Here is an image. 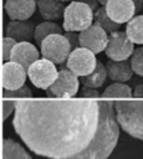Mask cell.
<instances>
[{
  "mask_svg": "<svg viewBox=\"0 0 143 159\" xmlns=\"http://www.w3.org/2000/svg\"><path fill=\"white\" fill-rule=\"evenodd\" d=\"M41 55L44 58L52 61L56 65H61L67 61L72 47L65 34H52L47 36L40 45Z\"/></svg>",
  "mask_w": 143,
  "mask_h": 159,
  "instance_id": "cell-5",
  "label": "cell"
},
{
  "mask_svg": "<svg viewBox=\"0 0 143 159\" xmlns=\"http://www.w3.org/2000/svg\"><path fill=\"white\" fill-rule=\"evenodd\" d=\"M99 116L97 129L88 143V145L78 154L67 159H107L119 137V123L116 117L114 102L112 101H98Z\"/></svg>",
  "mask_w": 143,
  "mask_h": 159,
  "instance_id": "cell-2",
  "label": "cell"
},
{
  "mask_svg": "<svg viewBox=\"0 0 143 159\" xmlns=\"http://www.w3.org/2000/svg\"><path fill=\"white\" fill-rule=\"evenodd\" d=\"M98 1H99V4H101V5H106V2H107L108 0H98Z\"/></svg>",
  "mask_w": 143,
  "mask_h": 159,
  "instance_id": "cell-33",
  "label": "cell"
},
{
  "mask_svg": "<svg viewBox=\"0 0 143 159\" xmlns=\"http://www.w3.org/2000/svg\"><path fill=\"white\" fill-rule=\"evenodd\" d=\"M65 36L70 41L72 50L81 46V43H80V32H77V31H66L65 32Z\"/></svg>",
  "mask_w": 143,
  "mask_h": 159,
  "instance_id": "cell-29",
  "label": "cell"
},
{
  "mask_svg": "<svg viewBox=\"0 0 143 159\" xmlns=\"http://www.w3.org/2000/svg\"><path fill=\"white\" fill-rule=\"evenodd\" d=\"M36 26L27 20H12L5 27V36L15 39L17 42L30 41L35 37Z\"/></svg>",
  "mask_w": 143,
  "mask_h": 159,
  "instance_id": "cell-14",
  "label": "cell"
},
{
  "mask_svg": "<svg viewBox=\"0 0 143 159\" xmlns=\"http://www.w3.org/2000/svg\"><path fill=\"white\" fill-rule=\"evenodd\" d=\"M55 65L56 63L44 57L36 60L27 68V76L31 83L37 88L47 89L58 76V71Z\"/></svg>",
  "mask_w": 143,
  "mask_h": 159,
  "instance_id": "cell-6",
  "label": "cell"
},
{
  "mask_svg": "<svg viewBox=\"0 0 143 159\" xmlns=\"http://www.w3.org/2000/svg\"><path fill=\"white\" fill-rule=\"evenodd\" d=\"M80 97L81 98H92V99H99L101 94L97 91V88H92V87H87L83 86L80 91Z\"/></svg>",
  "mask_w": 143,
  "mask_h": 159,
  "instance_id": "cell-28",
  "label": "cell"
},
{
  "mask_svg": "<svg viewBox=\"0 0 143 159\" xmlns=\"http://www.w3.org/2000/svg\"><path fill=\"white\" fill-rule=\"evenodd\" d=\"M39 57H40V53L36 46H34L30 41H22L15 45L11 52L10 61L17 62L27 70L36 60H39Z\"/></svg>",
  "mask_w": 143,
  "mask_h": 159,
  "instance_id": "cell-15",
  "label": "cell"
},
{
  "mask_svg": "<svg viewBox=\"0 0 143 159\" xmlns=\"http://www.w3.org/2000/svg\"><path fill=\"white\" fill-rule=\"evenodd\" d=\"M134 51V43L127 36L126 31H113L109 34L108 43L104 50L106 56L114 61L128 60Z\"/></svg>",
  "mask_w": 143,
  "mask_h": 159,
  "instance_id": "cell-9",
  "label": "cell"
},
{
  "mask_svg": "<svg viewBox=\"0 0 143 159\" xmlns=\"http://www.w3.org/2000/svg\"><path fill=\"white\" fill-rule=\"evenodd\" d=\"M107 76H108V73H107L106 65H103L101 61H97L96 68L90 75L80 77V81H81V83L83 86L92 87V88H99L106 82Z\"/></svg>",
  "mask_w": 143,
  "mask_h": 159,
  "instance_id": "cell-18",
  "label": "cell"
},
{
  "mask_svg": "<svg viewBox=\"0 0 143 159\" xmlns=\"http://www.w3.org/2000/svg\"><path fill=\"white\" fill-rule=\"evenodd\" d=\"M134 5H136V10L137 12H139L142 9H143V0H133Z\"/></svg>",
  "mask_w": 143,
  "mask_h": 159,
  "instance_id": "cell-32",
  "label": "cell"
},
{
  "mask_svg": "<svg viewBox=\"0 0 143 159\" xmlns=\"http://www.w3.org/2000/svg\"><path fill=\"white\" fill-rule=\"evenodd\" d=\"M63 27H61L58 24L53 22V21H44L41 24H39L35 29V37L34 40L36 41L37 45H41V42L50 35L52 34H62Z\"/></svg>",
  "mask_w": 143,
  "mask_h": 159,
  "instance_id": "cell-22",
  "label": "cell"
},
{
  "mask_svg": "<svg viewBox=\"0 0 143 159\" xmlns=\"http://www.w3.org/2000/svg\"><path fill=\"white\" fill-rule=\"evenodd\" d=\"M27 70L14 61H7L2 65V88L16 89L25 86Z\"/></svg>",
  "mask_w": 143,
  "mask_h": 159,
  "instance_id": "cell-11",
  "label": "cell"
},
{
  "mask_svg": "<svg viewBox=\"0 0 143 159\" xmlns=\"http://www.w3.org/2000/svg\"><path fill=\"white\" fill-rule=\"evenodd\" d=\"M104 7L109 17L117 24H127L137 14L133 0H108Z\"/></svg>",
  "mask_w": 143,
  "mask_h": 159,
  "instance_id": "cell-12",
  "label": "cell"
},
{
  "mask_svg": "<svg viewBox=\"0 0 143 159\" xmlns=\"http://www.w3.org/2000/svg\"><path fill=\"white\" fill-rule=\"evenodd\" d=\"M107 73L109 80L114 82H127L133 76V68L131 65V61L123 60V61H114L108 58L106 63Z\"/></svg>",
  "mask_w": 143,
  "mask_h": 159,
  "instance_id": "cell-16",
  "label": "cell"
},
{
  "mask_svg": "<svg viewBox=\"0 0 143 159\" xmlns=\"http://www.w3.org/2000/svg\"><path fill=\"white\" fill-rule=\"evenodd\" d=\"M126 34L133 43L143 45V15H136L127 22Z\"/></svg>",
  "mask_w": 143,
  "mask_h": 159,
  "instance_id": "cell-21",
  "label": "cell"
},
{
  "mask_svg": "<svg viewBox=\"0 0 143 159\" xmlns=\"http://www.w3.org/2000/svg\"><path fill=\"white\" fill-rule=\"evenodd\" d=\"M80 86L78 76L75 75L71 70L65 68L58 71L56 81L46 89L47 97L56 98H72L77 94Z\"/></svg>",
  "mask_w": 143,
  "mask_h": 159,
  "instance_id": "cell-7",
  "label": "cell"
},
{
  "mask_svg": "<svg viewBox=\"0 0 143 159\" xmlns=\"http://www.w3.org/2000/svg\"><path fill=\"white\" fill-rule=\"evenodd\" d=\"M4 98H14V99H20V98H31L32 92L27 86H22L16 89H5L2 92Z\"/></svg>",
  "mask_w": 143,
  "mask_h": 159,
  "instance_id": "cell-25",
  "label": "cell"
},
{
  "mask_svg": "<svg viewBox=\"0 0 143 159\" xmlns=\"http://www.w3.org/2000/svg\"><path fill=\"white\" fill-rule=\"evenodd\" d=\"M77 1H81V2H85V4H87L88 6H91L93 10H96L101 4H99V1L98 0H77Z\"/></svg>",
  "mask_w": 143,
  "mask_h": 159,
  "instance_id": "cell-31",
  "label": "cell"
},
{
  "mask_svg": "<svg viewBox=\"0 0 143 159\" xmlns=\"http://www.w3.org/2000/svg\"><path fill=\"white\" fill-rule=\"evenodd\" d=\"M37 7L36 0H6L5 11L11 20H27Z\"/></svg>",
  "mask_w": 143,
  "mask_h": 159,
  "instance_id": "cell-13",
  "label": "cell"
},
{
  "mask_svg": "<svg viewBox=\"0 0 143 159\" xmlns=\"http://www.w3.org/2000/svg\"><path fill=\"white\" fill-rule=\"evenodd\" d=\"M109 34L97 24H92L90 27L80 32V43L95 53H99L106 50Z\"/></svg>",
  "mask_w": 143,
  "mask_h": 159,
  "instance_id": "cell-10",
  "label": "cell"
},
{
  "mask_svg": "<svg viewBox=\"0 0 143 159\" xmlns=\"http://www.w3.org/2000/svg\"><path fill=\"white\" fill-rule=\"evenodd\" d=\"M61 1H63V2H67V1H73V0H61Z\"/></svg>",
  "mask_w": 143,
  "mask_h": 159,
  "instance_id": "cell-34",
  "label": "cell"
},
{
  "mask_svg": "<svg viewBox=\"0 0 143 159\" xmlns=\"http://www.w3.org/2000/svg\"><path fill=\"white\" fill-rule=\"evenodd\" d=\"M133 91L132 88L126 84L124 82H114L109 84L101 94V98L109 99V98H132Z\"/></svg>",
  "mask_w": 143,
  "mask_h": 159,
  "instance_id": "cell-20",
  "label": "cell"
},
{
  "mask_svg": "<svg viewBox=\"0 0 143 159\" xmlns=\"http://www.w3.org/2000/svg\"><path fill=\"white\" fill-rule=\"evenodd\" d=\"M131 65H132L133 72L143 77V47L134 48L131 56Z\"/></svg>",
  "mask_w": 143,
  "mask_h": 159,
  "instance_id": "cell-24",
  "label": "cell"
},
{
  "mask_svg": "<svg viewBox=\"0 0 143 159\" xmlns=\"http://www.w3.org/2000/svg\"><path fill=\"white\" fill-rule=\"evenodd\" d=\"M95 55L96 53L93 51L80 46L71 51L66 61V66L78 77L90 75L96 68V65H97V60Z\"/></svg>",
  "mask_w": 143,
  "mask_h": 159,
  "instance_id": "cell-8",
  "label": "cell"
},
{
  "mask_svg": "<svg viewBox=\"0 0 143 159\" xmlns=\"http://www.w3.org/2000/svg\"><path fill=\"white\" fill-rule=\"evenodd\" d=\"M15 108H16V101L14 98H4V101H2V118H4V120L12 112H15Z\"/></svg>",
  "mask_w": 143,
  "mask_h": 159,
  "instance_id": "cell-27",
  "label": "cell"
},
{
  "mask_svg": "<svg viewBox=\"0 0 143 159\" xmlns=\"http://www.w3.org/2000/svg\"><path fill=\"white\" fill-rule=\"evenodd\" d=\"M99 106L92 98H20L14 128L35 154L67 159L82 152L98 124Z\"/></svg>",
  "mask_w": 143,
  "mask_h": 159,
  "instance_id": "cell-1",
  "label": "cell"
},
{
  "mask_svg": "<svg viewBox=\"0 0 143 159\" xmlns=\"http://www.w3.org/2000/svg\"><path fill=\"white\" fill-rule=\"evenodd\" d=\"M16 43H17V41L15 39H12L10 36H4V39H2V58L5 62L10 61L11 52Z\"/></svg>",
  "mask_w": 143,
  "mask_h": 159,
  "instance_id": "cell-26",
  "label": "cell"
},
{
  "mask_svg": "<svg viewBox=\"0 0 143 159\" xmlns=\"http://www.w3.org/2000/svg\"><path fill=\"white\" fill-rule=\"evenodd\" d=\"M2 159H31L22 145L14 139H4L2 142Z\"/></svg>",
  "mask_w": 143,
  "mask_h": 159,
  "instance_id": "cell-19",
  "label": "cell"
},
{
  "mask_svg": "<svg viewBox=\"0 0 143 159\" xmlns=\"http://www.w3.org/2000/svg\"><path fill=\"white\" fill-rule=\"evenodd\" d=\"M93 22L97 24V25H99V26H101L102 29H104L108 34L119 30V25H121V24H117L116 21H113V20L109 17V15H108L107 11H106L104 5L98 6V7L95 10Z\"/></svg>",
  "mask_w": 143,
  "mask_h": 159,
  "instance_id": "cell-23",
  "label": "cell"
},
{
  "mask_svg": "<svg viewBox=\"0 0 143 159\" xmlns=\"http://www.w3.org/2000/svg\"><path fill=\"white\" fill-rule=\"evenodd\" d=\"M40 15L48 21H56L63 17L66 5L61 0H36Z\"/></svg>",
  "mask_w": 143,
  "mask_h": 159,
  "instance_id": "cell-17",
  "label": "cell"
},
{
  "mask_svg": "<svg viewBox=\"0 0 143 159\" xmlns=\"http://www.w3.org/2000/svg\"><path fill=\"white\" fill-rule=\"evenodd\" d=\"M133 98H143V83H139L133 89Z\"/></svg>",
  "mask_w": 143,
  "mask_h": 159,
  "instance_id": "cell-30",
  "label": "cell"
},
{
  "mask_svg": "<svg viewBox=\"0 0 143 159\" xmlns=\"http://www.w3.org/2000/svg\"><path fill=\"white\" fill-rule=\"evenodd\" d=\"M95 10L85 2L73 0L66 5L62 27L65 31L81 32L93 24Z\"/></svg>",
  "mask_w": 143,
  "mask_h": 159,
  "instance_id": "cell-4",
  "label": "cell"
},
{
  "mask_svg": "<svg viewBox=\"0 0 143 159\" xmlns=\"http://www.w3.org/2000/svg\"><path fill=\"white\" fill-rule=\"evenodd\" d=\"M136 99L116 101V117L121 128L127 134L143 140V98Z\"/></svg>",
  "mask_w": 143,
  "mask_h": 159,
  "instance_id": "cell-3",
  "label": "cell"
}]
</instances>
